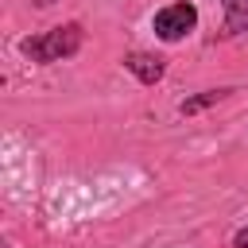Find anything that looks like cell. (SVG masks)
<instances>
[{
  "mask_svg": "<svg viewBox=\"0 0 248 248\" xmlns=\"http://www.w3.org/2000/svg\"><path fill=\"white\" fill-rule=\"evenodd\" d=\"M124 70H128L132 78H140L143 85H155V81H163L167 62H163L159 54H147V50H128V54H124Z\"/></svg>",
  "mask_w": 248,
  "mask_h": 248,
  "instance_id": "3",
  "label": "cell"
},
{
  "mask_svg": "<svg viewBox=\"0 0 248 248\" xmlns=\"http://www.w3.org/2000/svg\"><path fill=\"white\" fill-rule=\"evenodd\" d=\"M229 93H232L229 85H221V89H205V93H198V97H186V101H178V112H182V116H194V112H202V108H209V105L225 101Z\"/></svg>",
  "mask_w": 248,
  "mask_h": 248,
  "instance_id": "4",
  "label": "cell"
},
{
  "mask_svg": "<svg viewBox=\"0 0 248 248\" xmlns=\"http://www.w3.org/2000/svg\"><path fill=\"white\" fill-rule=\"evenodd\" d=\"M221 12H225V31L232 35L248 31V0H221Z\"/></svg>",
  "mask_w": 248,
  "mask_h": 248,
  "instance_id": "5",
  "label": "cell"
},
{
  "mask_svg": "<svg viewBox=\"0 0 248 248\" xmlns=\"http://www.w3.org/2000/svg\"><path fill=\"white\" fill-rule=\"evenodd\" d=\"M85 43V31L81 23H58L50 31H39V35H27L19 43V54L39 62V66H50V62H62V58H74Z\"/></svg>",
  "mask_w": 248,
  "mask_h": 248,
  "instance_id": "1",
  "label": "cell"
},
{
  "mask_svg": "<svg viewBox=\"0 0 248 248\" xmlns=\"http://www.w3.org/2000/svg\"><path fill=\"white\" fill-rule=\"evenodd\" d=\"M232 248H248V225H244V229L232 236Z\"/></svg>",
  "mask_w": 248,
  "mask_h": 248,
  "instance_id": "6",
  "label": "cell"
},
{
  "mask_svg": "<svg viewBox=\"0 0 248 248\" xmlns=\"http://www.w3.org/2000/svg\"><path fill=\"white\" fill-rule=\"evenodd\" d=\"M151 27H155V35H159L163 43H178V39H186V35L198 27V8H194L190 0L167 4V8H159V12H155Z\"/></svg>",
  "mask_w": 248,
  "mask_h": 248,
  "instance_id": "2",
  "label": "cell"
}]
</instances>
